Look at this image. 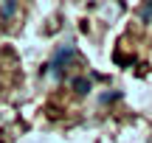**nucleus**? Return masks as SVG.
<instances>
[{"label":"nucleus","instance_id":"3","mask_svg":"<svg viewBox=\"0 0 152 143\" xmlns=\"http://www.w3.org/2000/svg\"><path fill=\"white\" fill-rule=\"evenodd\" d=\"M3 14H14V3H6L3 6Z\"/></svg>","mask_w":152,"mask_h":143},{"label":"nucleus","instance_id":"2","mask_svg":"<svg viewBox=\"0 0 152 143\" xmlns=\"http://www.w3.org/2000/svg\"><path fill=\"white\" fill-rule=\"evenodd\" d=\"M73 87H76L79 95H85L87 90H90V82H87V79H73Z\"/></svg>","mask_w":152,"mask_h":143},{"label":"nucleus","instance_id":"1","mask_svg":"<svg viewBox=\"0 0 152 143\" xmlns=\"http://www.w3.org/2000/svg\"><path fill=\"white\" fill-rule=\"evenodd\" d=\"M73 56H76V51L71 48V45H62V48L54 53V62H51V67H54L56 76H62V65H65L68 59H73Z\"/></svg>","mask_w":152,"mask_h":143},{"label":"nucleus","instance_id":"4","mask_svg":"<svg viewBox=\"0 0 152 143\" xmlns=\"http://www.w3.org/2000/svg\"><path fill=\"white\" fill-rule=\"evenodd\" d=\"M144 17H152V3L147 6V9H144Z\"/></svg>","mask_w":152,"mask_h":143}]
</instances>
